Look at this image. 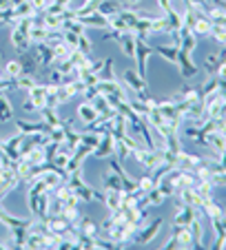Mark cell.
Wrapping results in <instances>:
<instances>
[{
	"instance_id": "e0dca14e",
	"label": "cell",
	"mask_w": 226,
	"mask_h": 250,
	"mask_svg": "<svg viewBox=\"0 0 226 250\" xmlns=\"http://www.w3.org/2000/svg\"><path fill=\"white\" fill-rule=\"evenodd\" d=\"M98 91L102 95H115V98H120V100H127L129 102V95H127V89H124L122 84H120L118 80L115 82H98Z\"/></svg>"
},
{
	"instance_id": "4dcf8cb0",
	"label": "cell",
	"mask_w": 226,
	"mask_h": 250,
	"mask_svg": "<svg viewBox=\"0 0 226 250\" xmlns=\"http://www.w3.org/2000/svg\"><path fill=\"white\" fill-rule=\"evenodd\" d=\"M40 113V118H43V122L47 124V128L56 126V124H60V115H58L56 106H43V109L38 111Z\"/></svg>"
},
{
	"instance_id": "d4e9b609",
	"label": "cell",
	"mask_w": 226,
	"mask_h": 250,
	"mask_svg": "<svg viewBox=\"0 0 226 250\" xmlns=\"http://www.w3.org/2000/svg\"><path fill=\"white\" fill-rule=\"evenodd\" d=\"M102 193H104L102 204L107 206V210L109 212L118 210L120 204H122V193H124V190H102Z\"/></svg>"
},
{
	"instance_id": "db71d44e",
	"label": "cell",
	"mask_w": 226,
	"mask_h": 250,
	"mask_svg": "<svg viewBox=\"0 0 226 250\" xmlns=\"http://www.w3.org/2000/svg\"><path fill=\"white\" fill-rule=\"evenodd\" d=\"M217 93H220L222 100H226V80H220V89H217Z\"/></svg>"
},
{
	"instance_id": "680465c9",
	"label": "cell",
	"mask_w": 226,
	"mask_h": 250,
	"mask_svg": "<svg viewBox=\"0 0 226 250\" xmlns=\"http://www.w3.org/2000/svg\"><path fill=\"white\" fill-rule=\"evenodd\" d=\"M24 0H11V9H14V7H18V5H23Z\"/></svg>"
},
{
	"instance_id": "6da1fadb",
	"label": "cell",
	"mask_w": 226,
	"mask_h": 250,
	"mask_svg": "<svg viewBox=\"0 0 226 250\" xmlns=\"http://www.w3.org/2000/svg\"><path fill=\"white\" fill-rule=\"evenodd\" d=\"M31 24H33V18H23V20H18V22H16L14 29H11L9 42H11V47H14L18 53H24V51H29V49H31V38H29Z\"/></svg>"
},
{
	"instance_id": "6f0895ef",
	"label": "cell",
	"mask_w": 226,
	"mask_h": 250,
	"mask_svg": "<svg viewBox=\"0 0 226 250\" xmlns=\"http://www.w3.org/2000/svg\"><path fill=\"white\" fill-rule=\"evenodd\" d=\"M137 2H140V0H124V5L127 7H133V5H137Z\"/></svg>"
},
{
	"instance_id": "52a82bcc",
	"label": "cell",
	"mask_w": 226,
	"mask_h": 250,
	"mask_svg": "<svg viewBox=\"0 0 226 250\" xmlns=\"http://www.w3.org/2000/svg\"><path fill=\"white\" fill-rule=\"evenodd\" d=\"M204 115L206 120H226V100L220 98V93L204 100Z\"/></svg>"
},
{
	"instance_id": "91938a15",
	"label": "cell",
	"mask_w": 226,
	"mask_h": 250,
	"mask_svg": "<svg viewBox=\"0 0 226 250\" xmlns=\"http://www.w3.org/2000/svg\"><path fill=\"white\" fill-rule=\"evenodd\" d=\"M222 226H224V230H226V212L222 215Z\"/></svg>"
},
{
	"instance_id": "b9f144b4",
	"label": "cell",
	"mask_w": 226,
	"mask_h": 250,
	"mask_svg": "<svg viewBox=\"0 0 226 250\" xmlns=\"http://www.w3.org/2000/svg\"><path fill=\"white\" fill-rule=\"evenodd\" d=\"M43 24L47 27V31H62V18L53 14H43Z\"/></svg>"
},
{
	"instance_id": "1f68e13d",
	"label": "cell",
	"mask_w": 226,
	"mask_h": 250,
	"mask_svg": "<svg viewBox=\"0 0 226 250\" xmlns=\"http://www.w3.org/2000/svg\"><path fill=\"white\" fill-rule=\"evenodd\" d=\"M36 16H38V11L33 9V5L29 2V0H24L23 5L14 7V18H16V22H18V20H23V18H36Z\"/></svg>"
},
{
	"instance_id": "f546056e",
	"label": "cell",
	"mask_w": 226,
	"mask_h": 250,
	"mask_svg": "<svg viewBox=\"0 0 226 250\" xmlns=\"http://www.w3.org/2000/svg\"><path fill=\"white\" fill-rule=\"evenodd\" d=\"M91 104H93V106H95V111H98V115H115V113H118V111H115V109H113V106H111V104H109V100L104 98L102 93H98V95H95V98L91 100Z\"/></svg>"
},
{
	"instance_id": "7a4b0ae2",
	"label": "cell",
	"mask_w": 226,
	"mask_h": 250,
	"mask_svg": "<svg viewBox=\"0 0 226 250\" xmlns=\"http://www.w3.org/2000/svg\"><path fill=\"white\" fill-rule=\"evenodd\" d=\"M158 109H160V113L164 115V120L169 122L171 131L178 133L180 124L184 122L182 104H180L178 100H173V98H166V100H158Z\"/></svg>"
},
{
	"instance_id": "3957f363",
	"label": "cell",
	"mask_w": 226,
	"mask_h": 250,
	"mask_svg": "<svg viewBox=\"0 0 226 250\" xmlns=\"http://www.w3.org/2000/svg\"><path fill=\"white\" fill-rule=\"evenodd\" d=\"M82 175H85L82 173V168L75 170V173H71L69 177H67V184H69V188L80 197V202H85V204L95 202V188H91V186L82 180Z\"/></svg>"
},
{
	"instance_id": "8992f818",
	"label": "cell",
	"mask_w": 226,
	"mask_h": 250,
	"mask_svg": "<svg viewBox=\"0 0 226 250\" xmlns=\"http://www.w3.org/2000/svg\"><path fill=\"white\" fill-rule=\"evenodd\" d=\"M162 248H193V235L188 226H173L169 241Z\"/></svg>"
},
{
	"instance_id": "83f0119b",
	"label": "cell",
	"mask_w": 226,
	"mask_h": 250,
	"mask_svg": "<svg viewBox=\"0 0 226 250\" xmlns=\"http://www.w3.org/2000/svg\"><path fill=\"white\" fill-rule=\"evenodd\" d=\"M102 190H122V180L115 170L109 168V173H104L102 177Z\"/></svg>"
},
{
	"instance_id": "d6986e66",
	"label": "cell",
	"mask_w": 226,
	"mask_h": 250,
	"mask_svg": "<svg viewBox=\"0 0 226 250\" xmlns=\"http://www.w3.org/2000/svg\"><path fill=\"white\" fill-rule=\"evenodd\" d=\"M27 93H29L27 100L36 106V111H40L43 106H47V91H45V84H33Z\"/></svg>"
},
{
	"instance_id": "9a60e30c",
	"label": "cell",
	"mask_w": 226,
	"mask_h": 250,
	"mask_svg": "<svg viewBox=\"0 0 226 250\" xmlns=\"http://www.w3.org/2000/svg\"><path fill=\"white\" fill-rule=\"evenodd\" d=\"M178 202L180 204H186V206H193V208H202V204H204V197H200L198 193H195V188H191V186H186V188H182V190H178Z\"/></svg>"
},
{
	"instance_id": "4316f807",
	"label": "cell",
	"mask_w": 226,
	"mask_h": 250,
	"mask_svg": "<svg viewBox=\"0 0 226 250\" xmlns=\"http://www.w3.org/2000/svg\"><path fill=\"white\" fill-rule=\"evenodd\" d=\"M153 49H156L158 56H162L166 62H171V64H178V53H180L178 47H173V44H156Z\"/></svg>"
},
{
	"instance_id": "11a10c76",
	"label": "cell",
	"mask_w": 226,
	"mask_h": 250,
	"mask_svg": "<svg viewBox=\"0 0 226 250\" xmlns=\"http://www.w3.org/2000/svg\"><path fill=\"white\" fill-rule=\"evenodd\" d=\"M11 9V0H0V11Z\"/></svg>"
},
{
	"instance_id": "8d00e7d4",
	"label": "cell",
	"mask_w": 226,
	"mask_h": 250,
	"mask_svg": "<svg viewBox=\"0 0 226 250\" xmlns=\"http://www.w3.org/2000/svg\"><path fill=\"white\" fill-rule=\"evenodd\" d=\"M24 160H27L31 166H40V164H45V162H49V160H47V151H45L43 144L33 148L29 155H24Z\"/></svg>"
},
{
	"instance_id": "f5cc1de1",
	"label": "cell",
	"mask_w": 226,
	"mask_h": 250,
	"mask_svg": "<svg viewBox=\"0 0 226 250\" xmlns=\"http://www.w3.org/2000/svg\"><path fill=\"white\" fill-rule=\"evenodd\" d=\"M215 78H217V80H226V62H222V64L217 66Z\"/></svg>"
},
{
	"instance_id": "f1b7e54d",
	"label": "cell",
	"mask_w": 226,
	"mask_h": 250,
	"mask_svg": "<svg viewBox=\"0 0 226 250\" xmlns=\"http://www.w3.org/2000/svg\"><path fill=\"white\" fill-rule=\"evenodd\" d=\"M20 64H23V73H31V76H38V71H40V64H38L36 58L31 56V51L20 53Z\"/></svg>"
},
{
	"instance_id": "74e56055",
	"label": "cell",
	"mask_w": 226,
	"mask_h": 250,
	"mask_svg": "<svg viewBox=\"0 0 226 250\" xmlns=\"http://www.w3.org/2000/svg\"><path fill=\"white\" fill-rule=\"evenodd\" d=\"M115 80H118V76L113 73V60L107 58L102 69H100V73H98V82H115Z\"/></svg>"
},
{
	"instance_id": "5b68a950",
	"label": "cell",
	"mask_w": 226,
	"mask_h": 250,
	"mask_svg": "<svg viewBox=\"0 0 226 250\" xmlns=\"http://www.w3.org/2000/svg\"><path fill=\"white\" fill-rule=\"evenodd\" d=\"M156 53V49L151 47L144 38L136 36V60H137V76L146 80V69H149V58Z\"/></svg>"
},
{
	"instance_id": "4fadbf2b",
	"label": "cell",
	"mask_w": 226,
	"mask_h": 250,
	"mask_svg": "<svg viewBox=\"0 0 226 250\" xmlns=\"http://www.w3.org/2000/svg\"><path fill=\"white\" fill-rule=\"evenodd\" d=\"M178 69H180V76H182L184 80H191V78L198 76V66H195L193 58L182 53V51L178 53Z\"/></svg>"
},
{
	"instance_id": "f6af8a7d",
	"label": "cell",
	"mask_w": 226,
	"mask_h": 250,
	"mask_svg": "<svg viewBox=\"0 0 226 250\" xmlns=\"http://www.w3.org/2000/svg\"><path fill=\"white\" fill-rule=\"evenodd\" d=\"M65 42V38H62V31H47V38H45V44L51 49H56L58 44Z\"/></svg>"
},
{
	"instance_id": "836d02e7",
	"label": "cell",
	"mask_w": 226,
	"mask_h": 250,
	"mask_svg": "<svg viewBox=\"0 0 226 250\" xmlns=\"http://www.w3.org/2000/svg\"><path fill=\"white\" fill-rule=\"evenodd\" d=\"M200 212H204L208 219H215V217H222V215H224V210H222V208L217 206L215 202H213V197L204 199V204H202V208H200Z\"/></svg>"
},
{
	"instance_id": "ba28073f",
	"label": "cell",
	"mask_w": 226,
	"mask_h": 250,
	"mask_svg": "<svg viewBox=\"0 0 226 250\" xmlns=\"http://www.w3.org/2000/svg\"><path fill=\"white\" fill-rule=\"evenodd\" d=\"M93 157H98V160H109V157L115 155V140H113L111 131L102 133V137H100L98 146L93 148V153H91Z\"/></svg>"
},
{
	"instance_id": "ab89813d",
	"label": "cell",
	"mask_w": 226,
	"mask_h": 250,
	"mask_svg": "<svg viewBox=\"0 0 226 250\" xmlns=\"http://www.w3.org/2000/svg\"><path fill=\"white\" fill-rule=\"evenodd\" d=\"M104 0H85L78 9H75V16H89V14H95L98 11V7L102 5Z\"/></svg>"
},
{
	"instance_id": "7bdbcfd3",
	"label": "cell",
	"mask_w": 226,
	"mask_h": 250,
	"mask_svg": "<svg viewBox=\"0 0 226 250\" xmlns=\"http://www.w3.org/2000/svg\"><path fill=\"white\" fill-rule=\"evenodd\" d=\"M137 190H140L142 195L144 193H149L153 186H156V182H153V177H151V173H146V175H142V177H137Z\"/></svg>"
},
{
	"instance_id": "484cf974",
	"label": "cell",
	"mask_w": 226,
	"mask_h": 250,
	"mask_svg": "<svg viewBox=\"0 0 226 250\" xmlns=\"http://www.w3.org/2000/svg\"><path fill=\"white\" fill-rule=\"evenodd\" d=\"M78 118H80L82 122H85V126H87V124H91V122H95V120H98V111H95L93 104L85 100V102L78 106Z\"/></svg>"
},
{
	"instance_id": "44dd1931",
	"label": "cell",
	"mask_w": 226,
	"mask_h": 250,
	"mask_svg": "<svg viewBox=\"0 0 226 250\" xmlns=\"http://www.w3.org/2000/svg\"><path fill=\"white\" fill-rule=\"evenodd\" d=\"M124 84H127L133 93H142V91H146V80H142V78L137 76L136 69L124 71Z\"/></svg>"
},
{
	"instance_id": "c3c4849f",
	"label": "cell",
	"mask_w": 226,
	"mask_h": 250,
	"mask_svg": "<svg viewBox=\"0 0 226 250\" xmlns=\"http://www.w3.org/2000/svg\"><path fill=\"white\" fill-rule=\"evenodd\" d=\"M60 215H62V217H65L69 224H75V222H78V217H80L78 208H71V206H65V208H62Z\"/></svg>"
},
{
	"instance_id": "cb8c5ba5",
	"label": "cell",
	"mask_w": 226,
	"mask_h": 250,
	"mask_svg": "<svg viewBox=\"0 0 226 250\" xmlns=\"http://www.w3.org/2000/svg\"><path fill=\"white\" fill-rule=\"evenodd\" d=\"M118 47L127 58L136 60V33H122L118 40Z\"/></svg>"
},
{
	"instance_id": "8fae6325",
	"label": "cell",
	"mask_w": 226,
	"mask_h": 250,
	"mask_svg": "<svg viewBox=\"0 0 226 250\" xmlns=\"http://www.w3.org/2000/svg\"><path fill=\"white\" fill-rule=\"evenodd\" d=\"M29 222H31L29 217H16V215L7 212L5 208H2V204H0V226H5V228H9V230H14V228H27Z\"/></svg>"
},
{
	"instance_id": "f35d334b",
	"label": "cell",
	"mask_w": 226,
	"mask_h": 250,
	"mask_svg": "<svg viewBox=\"0 0 226 250\" xmlns=\"http://www.w3.org/2000/svg\"><path fill=\"white\" fill-rule=\"evenodd\" d=\"M14 118V106L5 93H0V122H9Z\"/></svg>"
},
{
	"instance_id": "e575fe53",
	"label": "cell",
	"mask_w": 226,
	"mask_h": 250,
	"mask_svg": "<svg viewBox=\"0 0 226 250\" xmlns=\"http://www.w3.org/2000/svg\"><path fill=\"white\" fill-rule=\"evenodd\" d=\"M188 228H191V235H193V248H204V228L200 224V217H195Z\"/></svg>"
},
{
	"instance_id": "ee69618b",
	"label": "cell",
	"mask_w": 226,
	"mask_h": 250,
	"mask_svg": "<svg viewBox=\"0 0 226 250\" xmlns=\"http://www.w3.org/2000/svg\"><path fill=\"white\" fill-rule=\"evenodd\" d=\"M5 73H7V78H18L20 73H23V64H20V60H9L5 64Z\"/></svg>"
},
{
	"instance_id": "5bb4252c",
	"label": "cell",
	"mask_w": 226,
	"mask_h": 250,
	"mask_svg": "<svg viewBox=\"0 0 226 250\" xmlns=\"http://www.w3.org/2000/svg\"><path fill=\"white\" fill-rule=\"evenodd\" d=\"M24 137H27V135H23V133H18V135L9 137V140L0 142V146H2V151H5L7 155H9L14 162H16V160H20V148H23V142H24Z\"/></svg>"
},
{
	"instance_id": "d590c367",
	"label": "cell",
	"mask_w": 226,
	"mask_h": 250,
	"mask_svg": "<svg viewBox=\"0 0 226 250\" xmlns=\"http://www.w3.org/2000/svg\"><path fill=\"white\" fill-rule=\"evenodd\" d=\"M122 2L120 0H104L102 5L98 7V14H102V16H107V18H111V16H115L120 9H122Z\"/></svg>"
},
{
	"instance_id": "603a6c76",
	"label": "cell",
	"mask_w": 226,
	"mask_h": 250,
	"mask_svg": "<svg viewBox=\"0 0 226 250\" xmlns=\"http://www.w3.org/2000/svg\"><path fill=\"white\" fill-rule=\"evenodd\" d=\"M18 133L23 135H36V133H47V124L45 122H27V120H16Z\"/></svg>"
},
{
	"instance_id": "ffe728a7",
	"label": "cell",
	"mask_w": 226,
	"mask_h": 250,
	"mask_svg": "<svg viewBox=\"0 0 226 250\" xmlns=\"http://www.w3.org/2000/svg\"><path fill=\"white\" fill-rule=\"evenodd\" d=\"M75 228L80 230V235H87V237H98L100 235V224H95L93 219L87 217V215H80V217H78Z\"/></svg>"
},
{
	"instance_id": "7402d4cb",
	"label": "cell",
	"mask_w": 226,
	"mask_h": 250,
	"mask_svg": "<svg viewBox=\"0 0 226 250\" xmlns=\"http://www.w3.org/2000/svg\"><path fill=\"white\" fill-rule=\"evenodd\" d=\"M211 31H213V20L208 18V16L200 14L193 24V33L198 38H211Z\"/></svg>"
},
{
	"instance_id": "9c48e42d",
	"label": "cell",
	"mask_w": 226,
	"mask_h": 250,
	"mask_svg": "<svg viewBox=\"0 0 226 250\" xmlns=\"http://www.w3.org/2000/svg\"><path fill=\"white\" fill-rule=\"evenodd\" d=\"M195 217H200V210L193 206H186V204H178V212L173 217V226H191Z\"/></svg>"
},
{
	"instance_id": "30bf717a",
	"label": "cell",
	"mask_w": 226,
	"mask_h": 250,
	"mask_svg": "<svg viewBox=\"0 0 226 250\" xmlns=\"http://www.w3.org/2000/svg\"><path fill=\"white\" fill-rule=\"evenodd\" d=\"M31 56L36 58V62L40 64V69H47V66H51V62H53V49L51 47H47L45 42H38V44H33V49H31Z\"/></svg>"
},
{
	"instance_id": "7c38bea8",
	"label": "cell",
	"mask_w": 226,
	"mask_h": 250,
	"mask_svg": "<svg viewBox=\"0 0 226 250\" xmlns=\"http://www.w3.org/2000/svg\"><path fill=\"white\" fill-rule=\"evenodd\" d=\"M173 100L178 102H184V104H191V102H198V100H204L202 98V91H200V84H191V86H182L175 95H171Z\"/></svg>"
},
{
	"instance_id": "2e32d148",
	"label": "cell",
	"mask_w": 226,
	"mask_h": 250,
	"mask_svg": "<svg viewBox=\"0 0 226 250\" xmlns=\"http://www.w3.org/2000/svg\"><path fill=\"white\" fill-rule=\"evenodd\" d=\"M78 22L87 29H109V18L102 14H89V16H78Z\"/></svg>"
},
{
	"instance_id": "bcb514c9",
	"label": "cell",
	"mask_w": 226,
	"mask_h": 250,
	"mask_svg": "<svg viewBox=\"0 0 226 250\" xmlns=\"http://www.w3.org/2000/svg\"><path fill=\"white\" fill-rule=\"evenodd\" d=\"M78 49H80L82 53H87V56H89L91 49H93V44H91V40H89V36H87V31L78 36Z\"/></svg>"
},
{
	"instance_id": "d6a6232c",
	"label": "cell",
	"mask_w": 226,
	"mask_h": 250,
	"mask_svg": "<svg viewBox=\"0 0 226 250\" xmlns=\"http://www.w3.org/2000/svg\"><path fill=\"white\" fill-rule=\"evenodd\" d=\"M195 193L200 195V197H204V199H208V197H213V188H215V186H213V182L208 180V177H200L198 182H195Z\"/></svg>"
},
{
	"instance_id": "7dc6e473",
	"label": "cell",
	"mask_w": 226,
	"mask_h": 250,
	"mask_svg": "<svg viewBox=\"0 0 226 250\" xmlns=\"http://www.w3.org/2000/svg\"><path fill=\"white\" fill-rule=\"evenodd\" d=\"M78 36H80V33H73V31L62 29V38H65V44L69 49H78Z\"/></svg>"
},
{
	"instance_id": "816d5d0a",
	"label": "cell",
	"mask_w": 226,
	"mask_h": 250,
	"mask_svg": "<svg viewBox=\"0 0 226 250\" xmlns=\"http://www.w3.org/2000/svg\"><path fill=\"white\" fill-rule=\"evenodd\" d=\"M29 2L33 5V9H36L38 14H45V11H47V7L51 5L53 0H29Z\"/></svg>"
},
{
	"instance_id": "ac0fdd59",
	"label": "cell",
	"mask_w": 226,
	"mask_h": 250,
	"mask_svg": "<svg viewBox=\"0 0 226 250\" xmlns=\"http://www.w3.org/2000/svg\"><path fill=\"white\" fill-rule=\"evenodd\" d=\"M206 148L213 153V155H220L222 151H226V133H224V131L208 133V137H206Z\"/></svg>"
},
{
	"instance_id": "94428289",
	"label": "cell",
	"mask_w": 226,
	"mask_h": 250,
	"mask_svg": "<svg viewBox=\"0 0 226 250\" xmlns=\"http://www.w3.org/2000/svg\"><path fill=\"white\" fill-rule=\"evenodd\" d=\"M0 80H2V73H0Z\"/></svg>"
},
{
	"instance_id": "9f6ffc18",
	"label": "cell",
	"mask_w": 226,
	"mask_h": 250,
	"mask_svg": "<svg viewBox=\"0 0 226 250\" xmlns=\"http://www.w3.org/2000/svg\"><path fill=\"white\" fill-rule=\"evenodd\" d=\"M23 109L24 111H29V113H31V111H36V106H33L31 102H29V100H24V104H23Z\"/></svg>"
},
{
	"instance_id": "681fc988",
	"label": "cell",
	"mask_w": 226,
	"mask_h": 250,
	"mask_svg": "<svg viewBox=\"0 0 226 250\" xmlns=\"http://www.w3.org/2000/svg\"><path fill=\"white\" fill-rule=\"evenodd\" d=\"M186 7H191V9H195L198 14H206L208 5L206 0H186Z\"/></svg>"
},
{
	"instance_id": "277c9868",
	"label": "cell",
	"mask_w": 226,
	"mask_h": 250,
	"mask_svg": "<svg viewBox=\"0 0 226 250\" xmlns=\"http://www.w3.org/2000/svg\"><path fill=\"white\" fill-rule=\"evenodd\" d=\"M164 226V219L162 217H158V219H153L151 224H142L140 228L136 230V235H133V239H131V244H136V246H149L151 241L156 239L158 235H160V228Z\"/></svg>"
},
{
	"instance_id": "60d3db41",
	"label": "cell",
	"mask_w": 226,
	"mask_h": 250,
	"mask_svg": "<svg viewBox=\"0 0 226 250\" xmlns=\"http://www.w3.org/2000/svg\"><path fill=\"white\" fill-rule=\"evenodd\" d=\"M33 84H38V78L31 76V73H20L16 78V89H20V91H29Z\"/></svg>"
},
{
	"instance_id": "f907efd6",
	"label": "cell",
	"mask_w": 226,
	"mask_h": 250,
	"mask_svg": "<svg viewBox=\"0 0 226 250\" xmlns=\"http://www.w3.org/2000/svg\"><path fill=\"white\" fill-rule=\"evenodd\" d=\"M213 186H220V188H226V170H220V173L211 175Z\"/></svg>"
}]
</instances>
